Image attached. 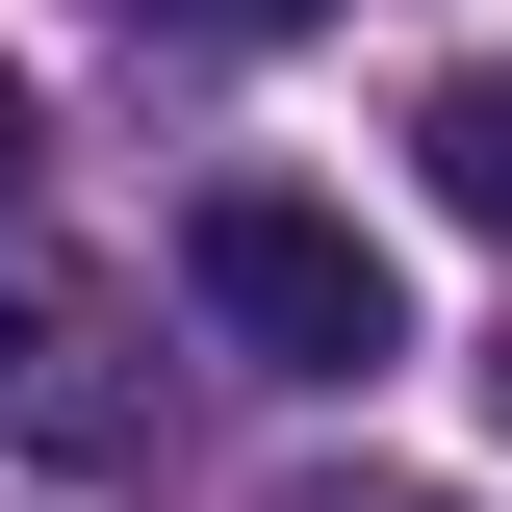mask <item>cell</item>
Masks as SVG:
<instances>
[{
    "label": "cell",
    "instance_id": "obj_1",
    "mask_svg": "<svg viewBox=\"0 0 512 512\" xmlns=\"http://www.w3.org/2000/svg\"><path fill=\"white\" fill-rule=\"evenodd\" d=\"M180 282H205L282 384H384V359H410L384 231H359V205H308V180H205V205H180Z\"/></svg>",
    "mask_w": 512,
    "mask_h": 512
},
{
    "label": "cell",
    "instance_id": "obj_2",
    "mask_svg": "<svg viewBox=\"0 0 512 512\" xmlns=\"http://www.w3.org/2000/svg\"><path fill=\"white\" fill-rule=\"evenodd\" d=\"M0 436H26V461H154L128 308H103V282H52V256H0Z\"/></svg>",
    "mask_w": 512,
    "mask_h": 512
},
{
    "label": "cell",
    "instance_id": "obj_3",
    "mask_svg": "<svg viewBox=\"0 0 512 512\" xmlns=\"http://www.w3.org/2000/svg\"><path fill=\"white\" fill-rule=\"evenodd\" d=\"M410 154H436V205H461V231H512V52H461L436 103H410Z\"/></svg>",
    "mask_w": 512,
    "mask_h": 512
},
{
    "label": "cell",
    "instance_id": "obj_4",
    "mask_svg": "<svg viewBox=\"0 0 512 512\" xmlns=\"http://www.w3.org/2000/svg\"><path fill=\"white\" fill-rule=\"evenodd\" d=\"M154 52H282V26H333V0H128Z\"/></svg>",
    "mask_w": 512,
    "mask_h": 512
},
{
    "label": "cell",
    "instance_id": "obj_5",
    "mask_svg": "<svg viewBox=\"0 0 512 512\" xmlns=\"http://www.w3.org/2000/svg\"><path fill=\"white\" fill-rule=\"evenodd\" d=\"M282 512H461V487H384V461H333V487H282Z\"/></svg>",
    "mask_w": 512,
    "mask_h": 512
},
{
    "label": "cell",
    "instance_id": "obj_6",
    "mask_svg": "<svg viewBox=\"0 0 512 512\" xmlns=\"http://www.w3.org/2000/svg\"><path fill=\"white\" fill-rule=\"evenodd\" d=\"M0 180H26V52H0Z\"/></svg>",
    "mask_w": 512,
    "mask_h": 512
},
{
    "label": "cell",
    "instance_id": "obj_7",
    "mask_svg": "<svg viewBox=\"0 0 512 512\" xmlns=\"http://www.w3.org/2000/svg\"><path fill=\"white\" fill-rule=\"evenodd\" d=\"M487 410H512V359H487Z\"/></svg>",
    "mask_w": 512,
    "mask_h": 512
}]
</instances>
